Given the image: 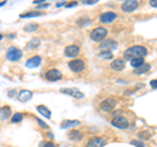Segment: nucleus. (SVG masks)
<instances>
[{"label":"nucleus","instance_id":"20e7f679","mask_svg":"<svg viewBox=\"0 0 157 147\" xmlns=\"http://www.w3.org/2000/svg\"><path fill=\"white\" fill-rule=\"evenodd\" d=\"M111 124L115 127H118V129H127V127H128V121H127L126 117H122V116L114 117V118L111 120Z\"/></svg>","mask_w":157,"mask_h":147},{"label":"nucleus","instance_id":"7c9ffc66","mask_svg":"<svg viewBox=\"0 0 157 147\" xmlns=\"http://www.w3.org/2000/svg\"><path fill=\"white\" fill-rule=\"evenodd\" d=\"M149 84H151V87H152V88H155V89H156V88H157V79H155V80H151Z\"/></svg>","mask_w":157,"mask_h":147},{"label":"nucleus","instance_id":"f3484780","mask_svg":"<svg viewBox=\"0 0 157 147\" xmlns=\"http://www.w3.org/2000/svg\"><path fill=\"white\" fill-rule=\"evenodd\" d=\"M111 68L114 71H121V70H123L124 68V61L123 59H114L111 62Z\"/></svg>","mask_w":157,"mask_h":147},{"label":"nucleus","instance_id":"f704fd0d","mask_svg":"<svg viewBox=\"0 0 157 147\" xmlns=\"http://www.w3.org/2000/svg\"><path fill=\"white\" fill-rule=\"evenodd\" d=\"M152 7H155V8H157V0H152V2L149 3Z\"/></svg>","mask_w":157,"mask_h":147},{"label":"nucleus","instance_id":"c9c22d12","mask_svg":"<svg viewBox=\"0 0 157 147\" xmlns=\"http://www.w3.org/2000/svg\"><path fill=\"white\" fill-rule=\"evenodd\" d=\"M3 6H6V2H2V3H0V7H3Z\"/></svg>","mask_w":157,"mask_h":147},{"label":"nucleus","instance_id":"4be33fe9","mask_svg":"<svg viewBox=\"0 0 157 147\" xmlns=\"http://www.w3.org/2000/svg\"><path fill=\"white\" fill-rule=\"evenodd\" d=\"M41 12H37V11H30V12H26V13H21L20 17L21 18H29V17H37V16H41Z\"/></svg>","mask_w":157,"mask_h":147},{"label":"nucleus","instance_id":"473e14b6","mask_svg":"<svg viewBox=\"0 0 157 147\" xmlns=\"http://www.w3.org/2000/svg\"><path fill=\"white\" fill-rule=\"evenodd\" d=\"M97 0H82V4H94Z\"/></svg>","mask_w":157,"mask_h":147},{"label":"nucleus","instance_id":"aec40b11","mask_svg":"<svg viewBox=\"0 0 157 147\" xmlns=\"http://www.w3.org/2000/svg\"><path fill=\"white\" fill-rule=\"evenodd\" d=\"M39 43H41V40H39V38H33V40L29 41L26 47L29 49V50H34V49H37L39 46Z\"/></svg>","mask_w":157,"mask_h":147},{"label":"nucleus","instance_id":"f8f14e48","mask_svg":"<svg viewBox=\"0 0 157 147\" xmlns=\"http://www.w3.org/2000/svg\"><path fill=\"white\" fill-rule=\"evenodd\" d=\"M32 97H33V92L32 91H28V89L20 91L18 95H17V99L21 101V102H26L29 100H32Z\"/></svg>","mask_w":157,"mask_h":147},{"label":"nucleus","instance_id":"4468645a","mask_svg":"<svg viewBox=\"0 0 157 147\" xmlns=\"http://www.w3.org/2000/svg\"><path fill=\"white\" fill-rule=\"evenodd\" d=\"M9 117H12V110H11V108H9L8 105L0 108V120H2V121H6V120L9 118Z\"/></svg>","mask_w":157,"mask_h":147},{"label":"nucleus","instance_id":"7ed1b4c3","mask_svg":"<svg viewBox=\"0 0 157 147\" xmlns=\"http://www.w3.org/2000/svg\"><path fill=\"white\" fill-rule=\"evenodd\" d=\"M106 36H107V30L104 26H98V28L93 29V30L90 32V38L93 41H97V42L102 41Z\"/></svg>","mask_w":157,"mask_h":147},{"label":"nucleus","instance_id":"cd10ccee","mask_svg":"<svg viewBox=\"0 0 157 147\" xmlns=\"http://www.w3.org/2000/svg\"><path fill=\"white\" fill-rule=\"evenodd\" d=\"M131 145H134L136 147H144L143 142H139V141H131Z\"/></svg>","mask_w":157,"mask_h":147},{"label":"nucleus","instance_id":"f03ea898","mask_svg":"<svg viewBox=\"0 0 157 147\" xmlns=\"http://www.w3.org/2000/svg\"><path fill=\"white\" fill-rule=\"evenodd\" d=\"M22 50L21 49H18V47H16V46H11L7 50V53H6V57H7V59L8 61H11V62H17V61H20L22 58Z\"/></svg>","mask_w":157,"mask_h":147},{"label":"nucleus","instance_id":"72a5a7b5","mask_svg":"<svg viewBox=\"0 0 157 147\" xmlns=\"http://www.w3.org/2000/svg\"><path fill=\"white\" fill-rule=\"evenodd\" d=\"M42 147H56L55 145H54L52 143V142H47V143H45V145H43Z\"/></svg>","mask_w":157,"mask_h":147},{"label":"nucleus","instance_id":"a878e982","mask_svg":"<svg viewBox=\"0 0 157 147\" xmlns=\"http://www.w3.org/2000/svg\"><path fill=\"white\" fill-rule=\"evenodd\" d=\"M37 29H38V25H37V24H29V25H26L25 28H24V30L28 32V33H30V32L37 30Z\"/></svg>","mask_w":157,"mask_h":147},{"label":"nucleus","instance_id":"f257e3e1","mask_svg":"<svg viewBox=\"0 0 157 147\" xmlns=\"http://www.w3.org/2000/svg\"><path fill=\"white\" fill-rule=\"evenodd\" d=\"M147 49L144 46H131L124 51V59H136V58H144L147 55Z\"/></svg>","mask_w":157,"mask_h":147},{"label":"nucleus","instance_id":"2f4dec72","mask_svg":"<svg viewBox=\"0 0 157 147\" xmlns=\"http://www.w3.org/2000/svg\"><path fill=\"white\" fill-rule=\"evenodd\" d=\"M14 95H17V92L14 91V89H11V91H8V96H9V97H14Z\"/></svg>","mask_w":157,"mask_h":147},{"label":"nucleus","instance_id":"b1692460","mask_svg":"<svg viewBox=\"0 0 157 147\" xmlns=\"http://www.w3.org/2000/svg\"><path fill=\"white\" fill-rule=\"evenodd\" d=\"M22 120H24V114L22 113H14L12 116V118H11V121L13 122V124H18V122H21Z\"/></svg>","mask_w":157,"mask_h":147},{"label":"nucleus","instance_id":"39448f33","mask_svg":"<svg viewBox=\"0 0 157 147\" xmlns=\"http://www.w3.org/2000/svg\"><path fill=\"white\" fill-rule=\"evenodd\" d=\"M68 67H70L73 72H81L85 68V63L81 59H73L68 63Z\"/></svg>","mask_w":157,"mask_h":147},{"label":"nucleus","instance_id":"9b49d317","mask_svg":"<svg viewBox=\"0 0 157 147\" xmlns=\"http://www.w3.org/2000/svg\"><path fill=\"white\" fill-rule=\"evenodd\" d=\"M101 109L104 110V112H110L114 109V106H115V100L114 99H106L101 102Z\"/></svg>","mask_w":157,"mask_h":147},{"label":"nucleus","instance_id":"2eb2a0df","mask_svg":"<svg viewBox=\"0 0 157 147\" xmlns=\"http://www.w3.org/2000/svg\"><path fill=\"white\" fill-rule=\"evenodd\" d=\"M104 145H105V139L104 138L94 137V138H92L89 142H88V146L86 147H102Z\"/></svg>","mask_w":157,"mask_h":147},{"label":"nucleus","instance_id":"c85d7f7f","mask_svg":"<svg viewBox=\"0 0 157 147\" xmlns=\"http://www.w3.org/2000/svg\"><path fill=\"white\" fill-rule=\"evenodd\" d=\"M36 121H37V124H38V125H41V126L43 127V129H47V127H48V126H47V125H46V124H45V122H43L42 120H39V118H36Z\"/></svg>","mask_w":157,"mask_h":147},{"label":"nucleus","instance_id":"5701e85b","mask_svg":"<svg viewBox=\"0 0 157 147\" xmlns=\"http://www.w3.org/2000/svg\"><path fill=\"white\" fill-rule=\"evenodd\" d=\"M130 62H131V66L135 67V68L140 67L141 65H144V59H143V58H136V59H132Z\"/></svg>","mask_w":157,"mask_h":147},{"label":"nucleus","instance_id":"6e6552de","mask_svg":"<svg viewBox=\"0 0 157 147\" xmlns=\"http://www.w3.org/2000/svg\"><path fill=\"white\" fill-rule=\"evenodd\" d=\"M137 6H139V4H137V2H135V0H127V2H124L122 4V11L127 12V13L134 12L137 8Z\"/></svg>","mask_w":157,"mask_h":147},{"label":"nucleus","instance_id":"423d86ee","mask_svg":"<svg viewBox=\"0 0 157 147\" xmlns=\"http://www.w3.org/2000/svg\"><path fill=\"white\" fill-rule=\"evenodd\" d=\"M45 77L48 81H56V80H60L62 79V72L56 70V68H51L45 74Z\"/></svg>","mask_w":157,"mask_h":147},{"label":"nucleus","instance_id":"412c9836","mask_svg":"<svg viewBox=\"0 0 157 147\" xmlns=\"http://www.w3.org/2000/svg\"><path fill=\"white\" fill-rule=\"evenodd\" d=\"M78 124H80L78 121H68V120H66V121L62 122L60 127L62 129H68V127H72V126H77Z\"/></svg>","mask_w":157,"mask_h":147},{"label":"nucleus","instance_id":"6ab92c4d","mask_svg":"<svg viewBox=\"0 0 157 147\" xmlns=\"http://www.w3.org/2000/svg\"><path fill=\"white\" fill-rule=\"evenodd\" d=\"M81 137H82V134L78 130H71L70 133H68V138L71 141H80Z\"/></svg>","mask_w":157,"mask_h":147},{"label":"nucleus","instance_id":"0eeeda50","mask_svg":"<svg viewBox=\"0 0 157 147\" xmlns=\"http://www.w3.org/2000/svg\"><path fill=\"white\" fill-rule=\"evenodd\" d=\"M60 92L66 95H70L72 97H76V99H84L85 97V95L81 91L76 89V88H63V89H60Z\"/></svg>","mask_w":157,"mask_h":147},{"label":"nucleus","instance_id":"1a4fd4ad","mask_svg":"<svg viewBox=\"0 0 157 147\" xmlns=\"http://www.w3.org/2000/svg\"><path fill=\"white\" fill-rule=\"evenodd\" d=\"M117 18V14L114 12H105L100 16V21L102 24H110Z\"/></svg>","mask_w":157,"mask_h":147},{"label":"nucleus","instance_id":"393cba45","mask_svg":"<svg viewBox=\"0 0 157 147\" xmlns=\"http://www.w3.org/2000/svg\"><path fill=\"white\" fill-rule=\"evenodd\" d=\"M110 46L117 47V42L115 41H104L101 43V49H110Z\"/></svg>","mask_w":157,"mask_h":147},{"label":"nucleus","instance_id":"bb28decb","mask_svg":"<svg viewBox=\"0 0 157 147\" xmlns=\"http://www.w3.org/2000/svg\"><path fill=\"white\" fill-rule=\"evenodd\" d=\"M100 57L104 58V59H111V58H113V54H111L110 50H109V51H102V53L100 54Z\"/></svg>","mask_w":157,"mask_h":147},{"label":"nucleus","instance_id":"e433bc0d","mask_svg":"<svg viewBox=\"0 0 157 147\" xmlns=\"http://www.w3.org/2000/svg\"><path fill=\"white\" fill-rule=\"evenodd\" d=\"M2 40H3V34L0 33V41H2Z\"/></svg>","mask_w":157,"mask_h":147},{"label":"nucleus","instance_id":"c756f323","mask_svg":"<svg viewBox=\"0 0 157 147\" xmlns=\"http://www.w3.org/2000/svg\"><path fill=\"white\" fill-rule=\"evenodd\" d=\"M48 6H50V4H48V3H42V4H39V6H37V8H38V9H42V8H48Z\"/></svg>","mask_w":157,"mask_h":147},{"label":"nucleus","instance_id":"dca6fc26","mask_svg":"<svg viewBox=\"0 0 157 147\" xmlns=\"http://www.w3.org/2000/svg\"><path fill=\"white\" fill-rule=\"evenodd\" d=\"M37 108V112L38 113H41L43 117H46V118H51V112H50V109H48L47 106H45V105H37L36 106Z\"/></svg>","mask_w":157,"mask_h":147},{"label":"nucleus","instance_id":"ddd939ff","mask_svg":"<svg viewBox=\"0 0 157 147\" xmlns=\"http://www.w3.org/2000/svg\"><path fill=\"white\" fill-rule=\"evenodd\" d=\"M41 62H42V58L39 57V55H34V57H32L30 59H28L26 61V67L28 68H36V67H38L39 65H41Z\"/></svg>","mask_w":157,"mask_h":147},{"label":"nucleus","instance_id":"a211bd4d","mask_svg":"<svg viewBox=\"0 0 157 147\" xmlns=\"http://www.w3.org/2000/svg\"><path fill=\"white\" fill-rule=\"evenodd\" d=\"M149 68H151V66L148 65V63H144V65H141L140 67L135 68L134 74H135V75H143V74H145L147 71H149Z\"/></svg>","mask_w":157,"mask_h":147},{"label":"nucleus","instance_id":"9d476101","mask_svg":"<svg viewBox=\"0 0 157 147\" xmlns=\"http://www.w3.org/2000/svg\"><path fill=\"white\" fill-rule=\"evenodd\" d=\"M78 53H80V47L76 46V45H70L64 49V55L66 57H70V58H73L78 55Z\"/></svg>","mask_w":157,"mask_h":147}]
</instances>
